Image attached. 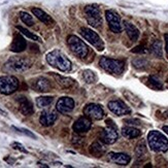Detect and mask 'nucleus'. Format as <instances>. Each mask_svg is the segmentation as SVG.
<instances>
[{
	"instance_id": "5701e85b",
	"label": "nucleus",
	"mask_w": 168,
	"mask_h": 168,
	"mask_svg": "<svg viewBox=\"0 0 168 168\" xmlns=\"http://www.w3.org/2000/svg\"><path fill=\"white\" fill-rule=\"evenodd\" d=\"M141 132L140 130L136 129L134 127H130V126H126L122 128V135L124 137H126L128 139H132V138H136L138 136H140Z\"/></svg>"
},
{
	"instance_id": "a211bd4d",
	"label": "nucleus",
	"mask_w": 168,
	"mask_h": 168,
	"mask_svg": "<svg viewBox=\"0 0 168 168\" xmlns=\"http://www.w3.org/2000/svg\"><path fill=\"white\" fill-rule=\"evenodd\" d=\"M108 159H109V161H112V162L118 164V165L125 166L130 163L131 157L124 153H109Z\"/></svg>"
},
{
	"instance_id": "aec40b11",
	"label": "nucleus",
	"mask_w": 168,
	"mask_h": 168,
	"mask_svg": "<svg viewBox=\"0 0 168 168\" xmlns=\"http://www.w3.org/2000/svg\"><path fill=\"white\" fill-rule=\"evenodd\" d=\"M32 13L37 18L39 21H41L42 23H45V25H52L54 24V20L52 19L51 16H49L48 13H45L44 10L38 8H32L31 9Z\"/></svg>"
},
{
	"instance_id": "39448f33",
	"label": "nucleus",
	"mask_w": 168,
	"mask_h": 168,
	"mask_svg": "<svg viewBox=\"0 0 168 168\" xmlns=\"http://www.w3.org/2000/svg\"><path fill=\"white\" fill-rule=\"evenodd\" d=\"M85 15L87 19L88 24L92 27H100L102 24V16L101 12L97 5L95 4H89L86 5L85 8Z\"/></svg>"
},
{
	"instance_id": "2f4dec72",
	"label": "nucleus",
	"mask_w": 168,
	"mask_h": 168,
	"mask_svg": "<svg viewBox=\"0 0 168 168\" xmlns=\"http://www.w3.org/2000/svg\"><path fill=\"white\" fill-rule=\"evenodd\" d=\"M132 64H133V66L135 68L137 69H144L148 65V61L142 58H137V59H134L133 61H132Z\"/></svg>"
},
{
	"instance_id": "cd10ccee",
	"label": "nucleus",
	"mask_w": 168,
	"mask_h": 168,
	"mask_svg": "<svg viewBox=\"0 0 168 168\" xmlns=\"http://www.w3.org/2000/svg\"><path fill=\"white\" fill-rule=\"evenodd\" d=\"M149 84L153 89H156V90H162L163 89V85L161 83V81L159 80L157 76H150L149 77Z\"/></svg>"
},
{
	"instance_id": "6e6552de",
	"label": "nucleus",
	"mask_w": 168,
	"mask_h": 168,
	"mask_svg": "<svg viewBox=\"0 0 168 168\" xmlns=\"http://www.w3.org/2000/svg\"><path fill=\"white\" fill-rule=\"evenodd\" d=\"M19 88V81L13 76H4L0 77V93L9 95L16 92Z\"/></svg>"
},
{
	"instance_id": "4be33fe9",
	"label": "nucleus",
	"mask_w": 168,
	"mask_h": 168,
	"mask_svg": "<svg viewBox=\"0 0 168 168\" xmlns=\"http://www.w3.org/2000/svg\"><path fill=\"white\" fill-rule=\"evenodd\" d=\"M52 76L56 80L57 84L61 86L62 88H65V89L71 88L74 85V81L72 80V78H70V77H65V76H59V74H54V73L52 74Z\"/></svg>"
},
{
	"instance_id": "9d476101",
	"label": "nucleus",
	"mask_w": 168,
	"mask_h": 168,
	"mask_svg": "<svg viewBox=\"0 0 168 168\" xmlns=\"http://www.w3.org/2000/svg\"><path fill=\"white\" fill-rule=\"evenodd\" d=\"M84 113L86 117L90 118L92 120H96V121L102 120L105 116L104 110L102 109V107L98 104H94V103L86 105L84 108Z\"/></svg>"
},
{
	"instance_id": "473e14b6",
	"label": "nucleus",
	"mask_w": 168,
	"mask_h": 168,
	"mask_svg": "<svg viewBox=\"0 0 168 168\" xmlns=\"http://www.w3.org/2000/svg\"><path fill=\"white\" fill-rule=\"evenodd\" d=\"M13 130H16L17 132H19V133H22V134L27 135V136H29V137L33 138V139L36 138V135L33 134V133H32V132L29 131V130L24 129V128H17V127H15V126H13Z\"/></svg>"
},
{
	"instance_id": "4468645a",
	"label": "nucleus",
	"mask_w": 168,
	"mask_h": 168,
	"mask_svg": "<svg viewBox=\"0 0 168 168\" xmlns=\"http://www.w3.org/2000/svg\"><path fill=\"white\" fill-rule=\"evenodd\" d=\"M74 107V101L70 97H61L56 104V109L61 113H68Z\"/></svg>"
},
{
	"instance_id": "7c9ffc66",
	"label": "nucleus",
	"mask_w": 168,
	"mask_h": 168,
	"mask_svg": "<svg viewBox=\"0 0 168 168\" xmlns=\"http://www.w3.org/2000/svg\"><path fill=\"white\" fill-rule=\"evenodd\" d=\"M20 18L22 20V22L25 23L28 26H33L34 24V21H33V18L32 16H30L29 13H26V12H21L20 13Z\"/></svg>"
},
{
	"instance_id": "b1692460",
	"label": "nucleus",
	"mask_w": 168,
	"mask_h": 168,
	"mask_svg": "<svg viewBox=\"0 0 168 168\" xmlns=\"http://www.w3.org/2000/svg\"><path fill=\"white\" fill-rule=\"evenodd\" d=\"M105 148H104V145L101 144L100 142L98 141H94L93 144L90 145V153L92 154L93 156H95V157H101L103 156V154L105 153Z\"/></svg>"
},
{
	"instance_id": "423d86ee",
	"label": "nucleus",
	"mask_w": 168,
	"mask_h": 168,
	"mask_svg": "<svg viewBox=\"0 0 168 168\" xmlns=\"http://www.w3.org/2000/svg\"><path fill=\"white\" fill-rule=\"evenodd\" d=\"M118 132H117V126L112 120H106V128L103 129L99 134V138L101 141L105 144H113L117 141Z\"/></svg>"
},
{
	"instance_id": "f8f14e48",
	"label": "nucleus",
	"mask_w": 168,
	"mask_h": 168,
	"mask_svg": "<svg viewBox=\"0 0 168 168\" xmlns=\"http://www.w3.org/2000/svg\"><path fill=\"white\" fill-rule=\"evenodd\" d=\"M108 108L113 113H115L116 116L121 117V116H126L129 115L131 113V109L129 106L122 101V100H113V101L108 102Z\"/></svg>"
},
{
	"instance_id": "dca6fc26",
	"label": "nucleus",
	"mask_w": 168,
	"mask_h": 168,
	"mask_svg": "<svg viewBox=\"0 0 168 168\" xmlns=\"http://www.w3.org/2000/svg\"><path fill=\"white\" fill-rule=\"evenodd\" d=\"M18 102H19L20 112L22 113L24 116H31L32 113H34L32 102L27 97L20 96V97H18Z\"/></svg>"
},
{
	"instance_id": "f257e3e1",
	"label": "nucleus",
	"mask_w": 168,
	"mask_h": 168,
	"mask_svg": "<svg viewBox=\"0 0 168 168\" xmlns=\"http://www.w3.org/2000/svg\"><path fill=\"white\" fill-rule=\"evenodd\" d=\"M45 58L52 67H55L63 72H68L72 68L71 61L59 50H54V51L48 53Z\"/></svg>"
},
{
	"instance_id": "f03ea898",
	"label": "nucleus",
	"mask_w": 168,
	"mask_h": 168,
	"mask_svg": "<svg viewBox=\"0 0 168 168\" xmlns=\"http://www.w3.org/2000/svg\"><path fill=\"white\" fill-rule=\"evenodd\" d=\"M148 142L152 151L164 153L168 150V139L159 131L153 130L148 135Z\"/></svg>"
},
{
	"instance_id": "a878e982",
	"label": "nucleus",
	"mask_w": 168,
	"mask_h": 168,
	"mask_svg": "<svg viewBox=\"0 0 168 168\" xmlns=\"http://www.w3.org/2000/svg\"><path fill=\"white\" fill-rule=\"evenodd\" d=\"M151 52L156 57H158V58H161L163 56L162 44H161L160 40H155L153 42V45H151Z\"/></svg>"
},
{
	"instance_id": "9b49d317",
	"label": "nucleus",
	"mask_w": 168,
	"mask_h": 168,
	"mask_svg": "<svg viewBox=\"0 0 168 168\" xmlns=\"http://www.w3.org/2000/svg\"><path fill=\"white\" fill-rule=\"evenodd\" d=\"M105 18L110 30L115 32V33H121L122 32V24H121L120 17L116 12H113V10H106Z\"/></svg>"
},
{
	"instance_id": "e433bc0d",
	"label": "nucleus",
	"mask_w": 168,
	"mask_h": 168,
	"mask_svg": "<svg viewBox=\"0 0 168 168\" xmlns=\"http://www.w3.org/2000/svg\"><path fill=\"white\" fill-rule=\"evenodd\" d=\"M164 39H165V50H166V53L168 54V33L164 35Z\"/></svg>"
},
{
	"instance_id": "bb28decb",
	"label": "nucleus",
	"mask_w": 168,
	"mask_h": 168,
	"mask_svg": "<svg viewBox=\"0 0 168 168\" xmlns=\"http://www.w3.org/2000/svg\"><path fill=\"white\" fill-rule=\"evenodd\" d=\"M17 29L19 30L21 33L22 34H24L25 36H27L28 38H30V39H32V40H35V41H39V42H41V39L39 38L37 35H35V34H33L32 32H30L28 29H26V28H24V27H22V26H17Z\"/></svg>"
},
{
	"instance_id": "c9c22d12",
	"label": "nucleus",
	"mask_w": 168,
	"mask_h": 168,
	"mask_svg": "<svg viewBox=\"0 0 168 168\" xmlns=\"http://www.w3.org/2000/svg\"><path fill=\"white\" fill-rule=\"evenodd\" d=\"M125 122H126L127 124H132V125H139L140 124V122H139L138 120H126L125 121Z\"/></svg>"
},
{
	"instance_id": "393cba45",
	"label": "nucleus",
	"mask_w": 168,
	"mask_h": 168,
	"mask_svg": "<svg viewBox=\"0 0 168 168\" xmlns=\"http://www.w3.org/2000/svg\"><path fill=\"white\" fill-rule=\"evenodd\" d=\"M54 98L52 96H40V97L36 98V105L39 108H44L49 105L52 104Z\"/></svg>"
},
{
	"instance_id": "f704fd0d",
	"label": "nucleus",
	"mask_w": 168,
	"mask_h": 168,
	"mask_svg": "<svg viewBox=\"0 0 168 168\" xmlns=\"http://www.w3.org/2000/svg\"><path fill=\"white\" fill-rule=\"evenodd\" d=\"M145 52H146V49L144 45H137L132 50V53H136V54H144Z\"/></svg>"
},
{
	"instance_id": "c85d7f7f",
	"label": "nucleus",
	"mask_w": 168,
	"mask_h": 168,
	"mask_svg": "<svg viewBox=\"0 0 168 168\" xmlns=\"http://www.w3.org/2000/svg\"><path fill=\"white\" fill-rule=\"evenodd\" d=\"M83 77H84V80L86 83H88V84H92V83H94V81H96V76H95V73L93 72L92 70H84L83 71Z\"/></svg>"
},
{
	"instance_id": "4c0bfd02",
	"label": "nucleus",
	"mask_w": 168,
	"mask_h": 168,
	"mask_svg": "<svg viewBox=\"0 0 168 168\" xmlns=\"http://www.w3.org/2000/svg\"><path fill=\"white\" fill-rule=\"evenodd\" d=\"M0 115H2V116H8V113L4 112V110H3L1 107H0Z\"/></svg>"
},
{
	"instance_id": "7ed1b4c3",
	"label": "nucleus",
	"mask_w": 168,
	"mask_h": 168,
	"mask_svg": "<svg viewBox=\"0 0 168 168\" xmlns=\"http://www.w3.org/2000/svg\"><path fill=\"white\" fill-rule=\"evenodd\" d=\"M99 65L102 69H104L106 72L112 74H121L123 73L125 68V62L122 60L110 59L107 57H102L99 61Z\"/></svg>"
},
{
	"instance_id": "6ab92c4d",
	"label": "nucleus",
	"mask_w": 168,
	"mask_h": 168,
	"mask_svg": "<svg viewBox=\"0 0 168 168\" xmlns=\"http://www.w3.org/2000/svg\"><path fill=\"white\" fill-rule=\"evenodd\" d=\"M57 118H58V115H57L55 112H49V110H45V112H44L40 115L39 123L45 127L52 126V125L56 122Z\"/></svg>"
},
{
	"instance_id": "2eb2a0df",
	"label": "nucleus",
	"mask_w": 168,
	"mask_h": 168,
	"mask_svg": "<svg viewBox=\"0 0 168 168\" xmlns=\"http://www.w3.org/2000/svg\"><path fill=\"white\" fill-rule=\"evenodd\" d=\"M92 126V122L90 120V118L88 117H81L78 120L76 121V123L73 124V131L76 132V133H85L90 130V128Z\"/></svg>"
},
{
	"instance_id": "ddd939ff",
	"label": "nucleus",
	"mask_w": 168,
	"mask_h": 168,
	"mask_svg": "<svg viewBox=\"0 0 168 168\" xmlns=\"http://www.w3.org/2000/svg\"><path fill=\"white\" fill-rule=\"evenodd\" d=\"M31 87L34 91L39 92V93H45L51 91L52 89V85L50 83L49 80H46L45 77L39 76L32 80L31 81Z\"/></svg>"
},
{
	"instance_id": "c756f323",
	"label": "nucleus",
	"mask_w": 168,
	"mask_h": 168,
	"mask_svg": "<svg viewBox=\"0 0 168 168\" xmlns=\"http://www.w3.org/2000/svg\"><path fill=\"white\" fill-rule=\"evenodd\" d=\"M135 154H136V158H142V157L145 156L146 154V146L144 141L139 142L136 146V150H135Z\"/></svg>"
},
{
	"instance_id": "72a5a7b5",
	"label": "nucleus",
	"mask_w": 168,
	"mask_h": 168,
	"mask_svg": "<svg viewBox=\"0 0 168 168\" xmlns=\"http://www.w3.org/2000/svg\"><path fill=\"white\" fill-rule=\"evenodd\" d=\"M12 146H13V148L15 149V150H18V151L22 152V153H24V154H27V153H28L27 150L24 148V145L21 144H19V142H13Z\"/></svg>"
},
{
	"instance_id": "58836bf2",
	"label": "nucleus",
	"mask_w": 168,
	"mask_h": 168,
	"mask_svg": "<svg viewBox=\"0 0 168 168\" xmlns=\"http://www.w3.org/2000/svg\"><path fill=\"white\" fill-rule=\"evenodd\" d=\"M163 131L168 135V126H163Z\"/></svg>"
},
{
	"instance_id": "1a4fd4ad",
	"label": "nucleus",
	"mask_w": 168,
	"mask_h": 168,
	"mask_svg": "<svg viewBox=\"0 0 168 168\" xmlns=\"http://www.w3.org/2000/svg\"><path fill=\"white\" fill-rule=\"evenodd\" d=\"M80 32H81V36H83L86 40H88V42H90L93 46H95L98 51H103V50H104V48H105L104 42H103L101 37H100L96 32L89 29V28H85V27L81 28Z\"/></svg>"
},
{
	"instance_id": "20e7f679",
	"label": "nucleus",
	"mask_w": 168,
	"mask_h": 168,
	"mask_svg": "<svg viewBox=\"0 0 168 168\" xmlns=\"http://www.w3.org/2000/svg\"><path fill=\"white\" fill-rule=\"evenodd\" d=\"M31 61L24 57H13L5 64L6 69L13 72H23L31 67Z\"/></svg>"
},
{
	"instance_id": "f3484780",
	"label": "nucleus",
	"mask_w": 168,
	"mask_h": 168,
	"mask_svg": "<svg viewBox=\"0 0 168 168\" xmlns=\"http://www.w3.org/2000/svg\"><path fill=\"white\" fill-rule=\"evenodd\" d=\"M27 48V42L25 38L21 34H16L13 36L12 45H10V51L13 53H21L25 51Z\"/></svg>"
},
{
	"instance_id": "412c9836",
	"label": "nucleus",
	"mask_w": 168,
	"mask_h": 168,
	"mask_svg": "<svg viewBox=\"0 0 168 168\" xmlns=\"http://www.w3.org/2000/svg\"><path fill=\"white\" fill-rule=\"evenodd\" d=\"M124 28H125V31H126L127 35L129 36V38L131 39V40L136 41L139 37V30L137 29V28L135 27L133 24L127 22V21H125L124 22Z\"/></svg>"
},
{
	"instance_id": "0eeeda50",
	"label": "nucleus",
	"mask_w": 168,
	"mask_h": 168,
	"mask_svg": "<svg viewBox=\"0 0 168 168\" xmlns=\"http://www.w3.org/2000/svg\"><path fill=\"white\" fill-rule=\"evenodd\" d=\"M67 44L69 45V49L72 51L73 54H76L80 58H85L89 53V48L88 45L85 44L83 40H81L80 38L76 35H70L67 38Z\"/></svg>"
}]
</instances>
